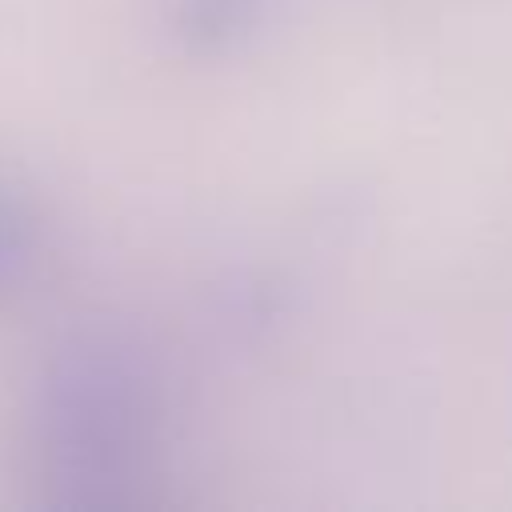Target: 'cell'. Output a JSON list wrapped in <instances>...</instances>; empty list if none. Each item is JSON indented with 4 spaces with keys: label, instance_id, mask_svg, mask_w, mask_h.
<instances>
[{
    "label": "cell",
    "instance_id": "obj_1",
    "mask_svg": "<svg viewBox=\"0 0 512 512\" xmlns=\"http://www.w3.org/2000/svg\"><path fill=\"white\" fill-rule=\"evenodd\" d=\"M36 252V220L20 200L0 196V284L16 280Z\"/></svg>",
    "mask_w": 512,
    "mask_h": 512
}]
</instances>
